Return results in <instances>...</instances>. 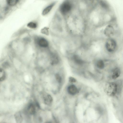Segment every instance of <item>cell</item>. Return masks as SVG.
I'll use <instances>...</instances> for the list:
<instances>
[{
  "mask_svg": "<svg viewBox=\"0 0 123 123\" xmlns=\"http://www.w3.org/2000/svg\"><path fill=\"white\" fill-rule=\"evenodd\" d=\"M114 15L105 0H99L85 17L88 29H92L105 22L114 20Z\"/></svg>",
  "mask_w": 123,
  "mask_h": 123,
  "instance_id": "6da1fadb",
  "label": "cell"
},
{
  "mask_svg": "<svg viewBox=\"0 0 123 123\" xmlns=\"http://www.w3.org/2000/svg\"><path fill=\"white\" fill-rule=\"evenodd\" d=\"M63 19L67 31L74 36H80L88 29L85 17L77 9Z\"/></svg>",
  "mask_w": 123,
  "mask_h": 123,
  "instance_id": "7a4b0ae2",
  "label": "cell"
},
{
  "mask_svg": "<svg viewBox=\"0 0 123 123\" xmlns=\"http://www.w3.org/2000/svg\"><path fill=\"white\" fill-rule=\"evenodd\" d=\"M76 9V0H63L59 5L57 12L64 18Z\"/></svg>",
  "mask_w": 123,
  "mask_h": 123,
  "instance_id": "3957f363",
  "label": "cell"
},
{
  "mask_svg": "<svg viewBox=\"0 0 123 123\" xmlns=\"http://www.w3.org/2000/svg\"><path fill=\"white\" fill-rule=\"evenodd\" d=\"M98 0H76L77 10L85 17Z\"/></svg>",
  "mask_w": 123,
  "mask_h": 123,
  "instance_id": "277c9868",
  "label": "cell"
},
{
  "mask_svg": "<svg viewBox=\"0 0 123 123\" xmlns=\"http://www.w3.org/2000/svg\"><path fill=\"white\" fill-rule=\"evenodd\" d=\"M105 91L108 96H114L118 91L117 84L114 82L107 83L105 85Z\"/></svg>",
  "mask_w": 123,
  "mask_h": 123,
  "instance_id": "5b68a950",
  "label": "cell"
},
{
  "mask_svg": "<svg viewBox=\"0 0 123 123\" xmlns=\"http://www.w3.org/2000/svg\"><path fill=\"white\" fill-rule=\"evenodd\" d=\"M117 43L115 40L113 39L110 38L106 41L105 47L106 49L109 52L114 51L117 47Z\"/></svg>",
  "mask_w": 123,
  "mask_h": 123,
  "instance_id": "8992f818",
  "label": "cell"
},
{
  "mask_svg": "<svg viewBox=\"0 0 123 123\" xmlns=\"http://www.w3.org/2000/svg\"><path fill=\"white\" fill-rule=\"evenodd\" d=\"M104 32L105 35L106 36L110 37L114 35V30L112 25H109L106 27L104 30Z\"/></svg>",
  "mask_w": 123,
  "mask_h": 123,
  "instance_id": "52a82bcc",
  "label": "cell"
},
{
  "mask_svg": "<svg viewBox=\"0 0 123 123\" xmlns=\"http://www.w3.org/2000/svg\"><path fill=\"white\" fill-rule=\"evenodd\" d=\"M57 2V1H54L47 6L43 10L42 12V15H45L48 13L56 5Z\"/></svg>",
  "mask_w": 123,
  "mask_h": 123,
  "instance_id": "ba28073f",
  "label": "cell"
},
{
  "mask_svg": "<svg viewBox=\"0 0 123 123\" xmlns=\"http://www.w3.org/2000/svg\"><path fill=\"white\" fill-rule=\"evenodd\" d=\"M43 98L44 103L47 105H50L53 101V98L51 96L46 93L43 94Z\"/></svg>",
  "mask_w": 123,
  "mask_h": 123,
  "instance_id": "9c48e42d",
  "label": "cell"
},
{
  "mask_svg": "<svg viewBox=\"0 0 123 123\" xmlns=\"http://www.w3.org/2000/svg\"><path fill=\"white\" fill-rule=\"evenodd\" d=\"M121 70L118 67L114 68L112 71L111 74V78L113 79H115L118 77L121 74Z\"/></svg>",
  "mask_w": 123,
  "mask_h": 123,
  "instance_id": "30bf717a",
  "label": "cell"
},
{
  "mask_svg": "<svg viewBox=\"0 0 123 123\" xmlns=\"http://www.w3.org/2000/svg\"><path fill=\"white\" fill-rule=\"evenodd\" d=\"M37 43L39 46L43 48H46L49 45L48 41L45 39L43 38H39L37 41Z\"/></svg>",
  "mask_w": 123,
  "mask_h": 123,
  "instance_id": "8fae6325",
  "label": "cell"
},
{
  "mask_svg": "<svg viewBox=\"0 0 123 123\" xmlns=\"http://www.w3.org/2000/svg\"><path fill=\"white\" fill-rule=\"evenodd\" d=\"M77 89L76 87L74 85H71L69 86L68 88V93L72 95L76 94L77 92Z\"/></svg>",
  "mask_w": 123,
  "mask_h": 123,
  "instance_id": "7c38bea8",
  "label": "cell"
},
{
  "mask_svg": "<svg viewBox=\"0 0 123 123\" xmlns=\"http://www.w3.org/2000/svg\"><path fill=\"white\" fill-rule=\"evenodd\" d=\"M94 63L96 67L99 69H102L105 67L104 62L101 59H99L95 61Z\"/></svg>",
  "mask_w": 123,
  "mask_h": 123,
  "instance_id": "4fadbf2b",
  "label": "cell"
},
{
  "mask_svg": "<svg viewBox=\"0 0 123 123\" xmlns=\"http://www.w3.org/2000/svg\"><path fill=\"white\" fill-rule=\"evenodd\" d=\"M27 110L30 114H34L36 112V109L34 105L32 103L30 104L28 106Z\"/></svg>",
  "mask_w": 123,
  "mask_h": 123,
  "instance_id": "5bb4252c",
  "label": "cell"
},
{
  "mask_svg": "<svg viewBox=\"0 0 123 123\" xmlns=\"http://www.w3.org/2000/svg\"><path fill=\"white\" fill-rule=\"evenodd\" d=\"M14 117L17 123H20L23 121V117L20 112H17L14 115Z\"/></svg>",
  "mask_w": 123,
  "mask_h": 123,
  "instance_id": "9a60e30c",
  "label": "cell"
},
{
  "mask_svg": "<svg viewBox=\"0 0 123 123\" xmlns=\"http://www.w3.org/2000/svg\"><path fill=\"white\" fill-rule=\"evenodd\" d=\"M6 78V74L5 72L2 69H0V81L4 80Z\"/></svg>",
  "mask_w": 123,
  "mask_h": 123,
  "instance_id": "2e32d148",
  "label": "cell"
},
{
  "mask_svg": "<svg viewBox=\"0 0 123 123\" xmlns=\"http://www.w3.org/2000/svg\"><path fill=\"white\" fill-rule=\"evenodd\" d=\"M18 0H6L8 4L10 6L15 5L18 2Z\"/></svg>",
  "mask_w": 123,
  "mask_h": 123,
  "instance_id": "e0dca14e",
  "label": "cell"
},
{
  "mask_svg": "<svg viewBox=\"0 0 123 123\" xmlns=\"http://www.w3.org/2000/svg\"><path fill=\"white\" fill-rule=\"evenodd\" d=\"M37 24L35 22H31L29 23L27 25V26L29 28L32 29H35L37 27Z\"/></svg>",
  "mask_w": 123,
  "mask_h": 123,
  "instance_id": "ac0fdd59",
  "label": "cell"
},
{
  "mask_svg": "<svg viewBox=\"0 0 123 123\" xmlns=\"http://www.w3.org/2000/svg\"><path fill=\"white\" fill-rule=\"evenodd\" d=\"M56 80L59 83L61 82L62 81V78L61 76L58 74H56L55 75Z\"/></svg>",
  "mask_w": 123,
  "mask_h": 123,
  "instance_id": "d6986e66",
  "label": "cell"
},
{
  "mask_svg": "<svg viewBox=\"0 0 123 123\" xmlns=\"http://www.w3.org/2000/svg\"><path fill=\"white\" fill-rule=\"evenodd\" d=\"M69 81L70 82L74 83L76 81V80L74 78L70 77H69Z\"/></svg>",
  "mask_w": 123,
  "mask_h": 123,
  "instance_id": "ffe728a7",
  "label": "cell"
}]
</instances>
